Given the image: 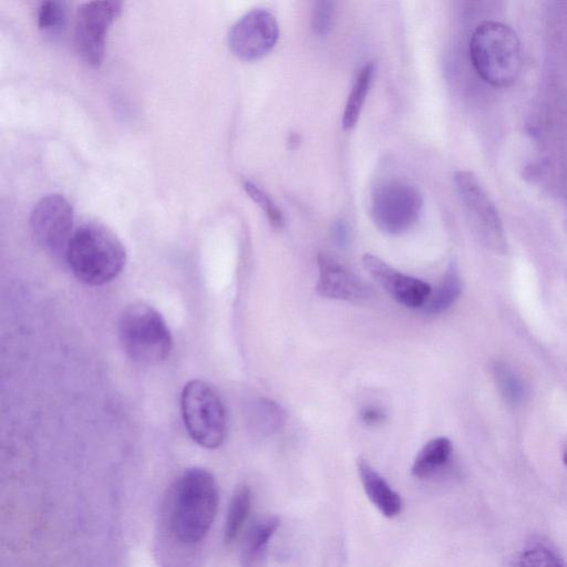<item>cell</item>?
<instances>
[{
    "label": "cell",
    "instance_id": "cell-1",
    "mask_svg": "<svg viewBox=\"0 0 567 567\" xmlns=\"http://www.w3.org/2000/svg\"><path fill=\"white\" fill-rule=\"evenodd\" d=\"M219 504L214 475L203 467H190L176 481L171 506V529L183 545H195L208 534Z\"/></svg>",
    "mask_w": 567,
    "mask_h": 567
},
{
    "label": "cell",
    "instance_id": "cell-2",
    "mask_svg": "<svg viewBox=\"0 0 567 567\" xmlns=\"http://www.w3.org/2000/svg\"><path fill=\"white\" fill-rule=\"evenodd\" d=\"M64 257L78 280L89 286H102L121 274L126 251L109 227L90 221L74 229Z\"/></svg>",
    "mask_w": 567,
    "mask_h": 567
},
{
    "label": "cell",
    "instance_id": "cell-3",
    "mask_svg": "<svg viewBox=\"0 0 567 567\" xmlns=\"http://www.w3.org/2000/svg\"><path fill=\"white\" fill-rule=\"evenodd\" d=\"M468 51L476 73L489 85L507 87L519 76L522 44L509 25L497 21L478 24L471 35Z\"/></svg>",
    "mask_w": 567,
    "mask_h": 567
},
{
    "label": "cell",
    "instance_id": "cell-4",
    "mask_svg": "<svg viewBox=\"0 0 567 567\" xmlns=\"http://www.w3.org/2000/svg\"><path fill=\"white\" fill-rule=\"evenodd\" d=\"M117 331L124 352L136 363L157 364L171 353V331L161 313L150 305L127 306L120 316Z\"/></svg>",
    "mask_w": 567,
    "mask_h": 567
},
{
    "label": "cell",
    "instance_id": "cell-5",
    "mask_svg": "<svg viewBox=\"0 0 567 567\" xmlns=\"http://www.w3.org/2000/svg\"><path fill=\"white\" fill-rule=\"evenodd\" d=\"M181 410L185 427L199 446L214 450L227 436V413L218 393L207 382L192 380L181 393Z\"/></svg>",
    "mask_w": 567,
    "mask_h": 567
},
{
    "label": "cell",
    "instance_id": "cell-6",
    "mask_svg": "<svg viewBox=\"0 0 567 567\" xmlns=\"http://www.w3.org/2000/svg\"><path fill=\"white\" fill-rule=\"evenodd\" d=\"M423 206L420 190L402 179L379 184L371 196V217L383 233L400 235L417 220Z\"/></svg>",
    "mask_w": 567,
    "mask_h": 567
},
{
    "label": "cell",
    "instance_id": "cell-7",
    "mask_svg": "<svg viewBox=\"0 0 567 567\" xmlns=\"http://www.w3.org/2000/svg\"><path fill=\"white\" fill-rule=\"evenodd\" d=\"M122 8L120 1H87L75 12L73 41L79 58L89 66L101 65L105 38Z\"/></svg>",
    "mask_w": 567,
    "mask_h": 567
},
{
    "label": "cell",
    "instance_id": "cell-8",
    "mask_svg": "<svg viewBox=\"0 0 567 567\" xmlns=\"http://www.w3.org/2000/svg\"><path fill=\"white\" fill-rule=\"evenodd\" d=\"M73 219V207L69 200L60 194H49L33 206L30 228L41 247L64 256L74 231Z\"/></svg>",
    "mask_w": 567,
    "mask_h": 567
},
{
    "label": "cell",
    "instance_id": "cell-9",
    "mask_svg": "<svg viewBox=\"0 0 567 567\" xmlns=\"http://www.w3.org/2000/svg\"><path fill=\"white\" fill-rule=\"evenodd\" d=\"M278 38L279 27L275 16L266 9H252L233 24L228 45L239 59L254 61L268 54Z\"/></svg>",
    "mask_w": 567,
    "mask_h": 567
},
{
    "label": "cell",
    "instance_id": "cell-10",
    "mask_svg": "<svg viewBox=\"0 0 567 567\" xmlns=\"http://www.w3.org/2000/svg\"><path fill=\"white\" fill-rule=\"evenodd\" d=\"M317 265L316 290L321 297L357 303L373 297L371 288L332 256L319 252Z\"/></svg>",
    "mask_w": 567,
    "mask_h": 567
},
{
    "label": "cell",
    "instance_id": "cell-11",
    "mask_svg": "<svg viewBox=\"0 0 567 567\" xmlns=\"http://www.w3.org/2000/svg\"><path fill=\"white\" fill-rule=\"evenodd\" d=\"M362 264L370 276L393 299L405 307L420 308L424 306L432 291L425 281L402 274L372 254H364Z\"/></svg>",
    "mask_w": 567,
    "mask_h": 567
},
{
    "label": "cell",
    "instance_id": "cell-12",
    "mask_svg": "<svg viewBox=\"0 0 567 567\" xmlns=\"http://www.w3.org/2000/svg\"><path fill=\"white\" fill-rule=\"evenodd\" d=\"M455 185L466 208L492 243H503V227L496 207L474 174L457 172Z\"/></svg>",
    "mask_w": 567,
    "mask_h": 567
},
{
    "label": "cell",
    "instance_id": "cell-13",
    "mask_svg": "<svg viewBox=\"0 0 567 567\" xmlns=\"http://www.w3.org/2000/svg\"><path fill=\"white\" fill-rule=\"evenodd\" d=\"M357 467L363 489L371 503L385 517L399 515L403 506L401 496L385 478L363 458L358 460Z\"/></svg>",
    "mask_w": 567,
    "mask_h": 567
},
{
    "label": "cell",
    "instance_id": "cell-14",
    "mask_svg": "<svg viewBox=\"0 0 567 567\" xmlns=\"http://www.w3.org/2000/svg\"><path fill=\"white\" fill-rule=\"evenodd\" d=\"M278 526V517L267 516L250 527L243 543L240 567H266L268 545Z\"/></svg>",
    "mask_w": 567,
    "mask_h": 567
},
{
    "label": "cell",
    "instance_id": "cell-15",
    "mask_svg": "<svg viewBox=\"0 0 567 567\" xmlns=\"http://www.w3.org/2000/svg\"><path fill=\"white\" fill-rule=\"evenodd\" d=\"M452 450L447 437L432 439L416 454L411 467L412 475L420 480L433 476L450 461Z\"/></svg>",
    "mask_w": 567,
    "mask_h": 567
},
{
    "label": "cell",
    "instance_id": "cell-16",
    "mask_svg": "<svg viewBox=\"0 0 567 567\" xmlns=\"http://www.w3.org/2000/svg\"><path fill=\"white\" fill-rule=\"evenodd\" d=\"M286 421L282 408L267 398H259L251 402L248 410V422L254 432L269 436L278 432Z\"/></svg>",
    "mask_w": 567,
    "mask_h": 567
},
{
    "label": "cell",
    "instance_id": "cell-17",
    "mask_svg": "<svg viewBox=\"0 0 567 567\" xmlns=\"http://www.w3.org/2000/svg\"><path fill=\"white\" fill-rule=\"evenodd\" d=\"M374 63H365L358 72L346 102L342 127L348 131L355 126L374 74Z\"/></svg>",
    "mask_w": 567,
    "mask_h": 567
},
{
    "label": "cell",
    "instance_id": "cell-18",
    "mask_svg": "<svg viewBox=\"0 0 567 567\" xmlns=\"http://www.w3.org/2000/svg\"><path fill=\"white\" fill-rule=\"evenodd\" d=\"M513 567H567L557 550L543 538H532L515 556Z\"/></svg>",
    "mask_w": 567,
    "mask_h": 567
},
{
    "label": "cell",
    "instance_id": "cell-19",
    "mask_svg": "<svg viewBox=\"0 0 567 567\" xmlns=\"http://www.w3.org/2000/svg\"><path fill=\"white\" fill-rule=\"evenodd\" d=\"M461 293V281L456 265L450 264L445 275L434 291H431L424 311L429 315H437L447 310Z\"/></svg>",
    "mask_w": 567,
    "mask_h": 567
},
{
    "label": "cell",
    "instance_id": "cell-20",
    "mask_svg": "<svg viewBox=\"0 0 567 567\" xmlns=\"http://www.w3.org/2000/svg\"><path fill=\"white\" fill-rule=\"evenodd\" d=\"M251 491L246 485H240L234 492L228 505L224 539L226 544L233 543L245 525L251 508Z\"/></svg>",
    "mask_w": 567,
    "mask_h": 567
},
{
    "label": "cell",
    "instance_id": "cell-21",
    "mask_svg": "<svg viewBox=\"0 0 567 567\" xmlns=\"http://www.w3.org/2000/svg\"><path fill=\"white\" fill-rule=\"evenodd\" d=\"M38 27L47 35H59L66 23V4L63 1L47 0L38 7Z\"/></svg>",
    "mask_w": 567,
    "mask_h": 567
},
{
    "label": "cell",
    "instance_id": "cell-22",
    "mask_svg": "<svg viewBox=\"0 0 567 567\" xmlns=\"http://www.w3.org/2000/svg\"><path fill=\"white\" fill-rule=\"evenodd\" d=\"M494 374L497 386L504 399L513 405L519 404L525 395L526 390L519 377L504 363L495 364Z\"/></svg>",
    "mask_w": 567,
    "mask_h": 567
},
{
    "label": "cell",
    "instance_id": "cell-23",
    "mask_svg": "<svg viewBox=\"0 0 567 567\" xmlns=\"http://www.w3.org/2000/svg\"><path fill=\"white\" fill-rule=\"evenodd\" d=\"M244 188L248 196L264 210L272 227L281 228L285 225L282 213L262 189L249 181L244 182Z\"/></svg>",
    "mask_w": 567,
    "mask_h": 567
},
{
    "label": "cell",
    "instance_id": "cell-24",
    "mask_svg": "<svg viewBox=\"0 0 567 567\" xmlns=\"http://www.w3.org/2000/svg\"><path fill=\"white\" fill-rule=\"evenodd\" d=\"M333 19V2L318 1L311 17V25L316 33L324 35L329 32Z\"/></svg>",
    "mask_w": 567,
    "mask_h": 567
},
{
    "label": "cell",
    "instance_id": "cell-25",
    "mask_svg": "<svg viewBox=\"0 0 567 567\" xmlns=\"http://www.w3.org/2000/svg\"><path fill=\"white\" fill-rule=\"evenodd\" d=\"M359 417L364 424L375 426L385 421L386 414L378 405H365L360 410Z\"/></svg>",
    "mask_w": 567,
    "mask_h": 567
},
{
    "label": "cell",
    "instance_id": "cell-26",
    "mask_svg": "<svg viewBox=\"0 0 567 567\" xmlns=\"http://www.w3.org/2000/svg\"><path fill=\"white\" fill-rule=\"evenodd\" d=\"M332 238L334 243L344 247L349 241V229L343 221H337L332 228Z\"/></svg>",
    "mask_w": 567,
    "mask_h": 567
},
{
    "label": "cell",
    "instance_id": "cell-27",
    "mask_svg": "<svg viewBox=\"0 0 567 567\" xmlns=\"http://www.w3.org/2000/svg\"><path fill=\"white\" fill-rule=\"evenodd\" d=\"M563 461H564L565 465L567 466V447L563 454Z\"/></svg>",
    "mask_w": 567,
    "mask_h": 567
}]
</instances>
